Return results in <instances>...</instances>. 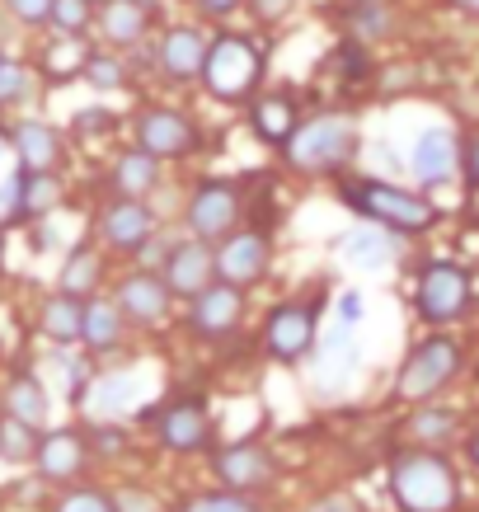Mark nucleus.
<instances>
[{"label": "nucleus", "instance_id": "f257e3e1", "mask_svg": "<svg viewBox=\"0 0 479 512\" xmlns=\"http://www.w3.org/2000/svg\"><path fill=\"white\" fill-rule=\"evenodd\" d=\"M390 494L400 512H451L461 498V484L437 451H404L390 466Z\"/></svg>", "mask_w": 479, "mask_h": 512}, {"label": "nucleus", "instance_id": "f03ea898", "mask_svg": "<svg viewBox=\"0 0 479 512\" xmlns=\"http://www.w3.org/2000/svg\"><path fill=\"white\" fill-rule=\"evenodd\" d=\"M343 198L353 212L371 221V226H386V231H428L437 221V207L428 198H418L409 188H395V184H381V179H362V184H348Z\"/></svg>", "mask_w": 479, "mask_h": 512}, {"label": "nucleus", "instance_id": "7ed1b4c3", "mask_svg": "<svg viewBox=\"0 0 479 512\" xmlns=\"http://www.w3.org/2000/svg\"><path fill=\"white\" fill-rule=\"evenodd\" d=\"M357 146V127L353 118H343V113H320V118H310V123L296 127V137L282 146L287 160H292L296 170L306 174H320V170H339L343 160L353 156Z\"/></svg>", "mask_w": 479, "mask_h": 512}, {"label": "nucleus", "instance_id": "20e7f679", "mask_svg": "<svg viewBox=\"0 0 479 512\" xmlns=\"http://www.w3.org/2000/svg\"><path fill=\"white\" fill-rule=\"evenodd\" d=\"M202 80H207V90L217 94V99H226V104L249 99L254 85L263 80V47L240 38V33H221L217 43L207 47V71H202Z\"/></svg>", "mask_w": 479, "mask_h": 512}, {"label": "nucleus", "instance_id": "39448f33", "mask_svg": "<svg viewBox=\"0 0 479 512\" xmlns=\"http://www.w3.org/2000/svg\"><path fill=\"white\" fill-rule=\"evenodd\" d=\"M461 367V348L451 339H423L414 353L404 357L400 367V395L404 400H428L437 390L447 386L451 376Z\"/></svg>", "mask_w": 479, "mask_h": 512}, {"label": "nucleus", "instance_id": "423d86ee", "mask_svg": "<svg viewBox=\"0 0 479 512\" xmlns=\"http://www.w3.org/2000/svg\"><path fill=\"white\" fill-rule=\"evenodd\" d=\"M414 301H418V315H423V320H433V325L456 320V315H465V306H470V273H465L461 264L437 259V264L423 268Z\"/></svg>", "mask_w": 479, "mask_h": 512}, {"label": "nucleus", "instance_id": "0eeeda50", "mask_svg": "<svg viewBox=\"0 0 479 512\" xmlns=\"http://www.w3.org/2000/svg\"><path fill=\"white\" fill-rule=\"evenodd\" d=\"M235 221H240V193H235V184H226V179H207V184L193 193V202H188V226H193L198 240L231 235Z\"/></svg>", "mask_w": 479, "mask_h": 512}, {"label": "nucleus", "instance_id": "6e6552de", "mask_svg": "<svg viewBox=\"0 0 479 512\" xmlns=\"http://www.w3.org/2000/svg\"><path fill=\"white\" fill-rule=\"evenodd\" d=\"M165 287H170V296H193V301L217 287V254L207 249V240H184L170 249Z\"/></svg>", "mask_w": 479, "mask_h": 512}, {"label": "nucleus", "instance_id": "1a4fd4ad", "mask_svg": "<svg viewBox=\"0 0 479 512\" xmlns=\"http://www.w3.org/2000/svg\"><path fill=\"white\" fill-rule=\"evenodd\" d=\"M137 146L146 156H188L193 146H198V132L188 123L184 113L174 109H146L137 118Z\"/></svg>", "mask_w": 479, "mask_h": 512}, {"label": "nucleus", "instance_id": "9d476101", "mask_svg": "<svg viewBox=\"0 0 479 512\" xmlns=\"http://www.w3.org/2000/svg\"><path fill=\"white\" fill-rule=\"evenodd\" d=\"M263 343L278 362H296L315 348V311L310 306H278L268 315V329H263Z\"/></svg>", "mask_w": 479, "mask_h": 512}, {"label": "nucleus", "instance_id": "9b49d317", "mask_svg": "<svg viewBox=\"0 0 479 512\" xmlns=\"http://www.w3.org/2000/svg\"><path fill=\"white\" fill-rule=\"evenodd\" d=\"M212 470L221 475V484H231V494H249L259 484L273 480V456L259 447V442H235V447H221Z\"/></svg>", "mask_w": 479, "mask_h": 512}, {"label": "nucleus", "instance_id": "f8f14e48", "mask_svg": "<svg viewBox=\"0 0 479 512\" xmlns=\"http://www.w3.org/2000/svg\"><path fill=\"white\" fill-rule=\"evenodd\" d=\"M217 273L221 282H231V287H249V282H259L268 273V240L259 231H240L231 235L217 254Z\"/></svg>", "mask_w": 479, "mask_h": 512}, {"label": "nucleus", "instance_id": "ddd939ff", "mask_svg": "<svg viewBox=\"0 0 479 512\" xmlns=\"http://www.w3.org/2000/svg\"><path fill=\"white\" fill-rule=\"evenodd\" d=\"M409 165H414L418 184H442V179H451L461 170V146H456V137L447 127H428V132H418Z\"/></svg>", "mask_w": 479, "mask_h": 512}, {"label": "nucleus", "instance_id": "4468645a", "mask_svg": "<svg viewBox=\"0 0 479 512\" xmlns=\"http://www.w3.org/2000/svg\"><path fill=\"white\" fill-rule=\"evenodd\" d=\"M160 442L170 451H202L212 442V419L202 400H174L165 414H160Z\"/></svg>", "mask_w": 479, "mask_h": 512}, {"label": "nucleus", "instance_id": "2eb2a0df", "mask_svg": "<svg viewBox=\"0 0 479 512\" xmlns=\"http://www.w3.org/2000/svg\"><path fill=\"white\" fill-rule=\"evenodd\" d=\"M240 320H245V296L231 282H217L212 292H202L193 301V311H188V325L198 334H231Z\"/></svg>", "mask_w": 479, "mask_h": 512}, {"label": "nucleus", "instance_id": "dca6fc26", "mask_svg": "<svg viewBox=\"0 0 479 512\" xmlns=\"http://www.w3.org/2000/svg\"><path fill=\"white\" fill-rule=\"evenodd\" d=\"M38 475L43 480H76L85 461H90V447H85V437L71 433V428H57V433H43L38 442Z\"/></svg>", "mask_w": 479, "mask_h": 512}, {"label": "nucleus", "instance_id": "f3484780", "mask_svg": "<svg viewBox=\"0 0 479 512\" xmlns=\"http://www.w3.org/2000/svg\"><path fill=\"white\" fill-rule=\"evenodd\" d=\"M99 231H104V240H109L113 249H141L146 240H151V231H155V217H151V207H146V202L118 198L109 212H104Z\"/></svg>", "mask_w": 479, "mask_h": 512}, {"label": "nucleus", "instance_id": "a211bd4d", "mask_svg": "<svg viewBox=\"0 0 479 512\" xmlns=\"http://www.w3.org/2000/svg\"><path fill=\"white\" fill-rule=\"evenodd\" d=\"M118 311H123L127 320H141V325L165 320V311H170V287H165V278L132 273V278L118 287Z\"/></svg>", "mask_w": 479, "mask_h": 512}, {"label": "nucleus", "instance_id": "6ab92c4d", "mask_svg": "<svg viewBox=\"0 0 479 512\" xmlns=\"http://www.w3.org/2000/svg\"><path fill=\"white\" fill-rule=\"evenodd\" d=\"M10 141H15L24 174H52L57 156H62V137L47 123H15L10 127Z\"/></svg>", "mask_w": 479, "mask_h": 512}, {"label": "nucleus", "instance_id": "aec40b11", "mask_svg": "<svg viewBox=\"0 0 479 512\" xmlns=\"http://www.w3.org/2000/svg\"><path fill=\"white\" fill-rule=\"evenodd\" d=\"M207 38L198 29H170L165 43H160V66L170 71L174 80H193L207 71Z\"/></svg>", "mask_w": 479, "mask_h": 512}, {"label": "nucleus", "instance_id": "412c9836", "mask_svg": "<svg viewBox=\"0 0 479 512\" xmlns=\"http://www.w3.org/2000/svg\"><path fill=\"white\" fill-rule=\"evenodd\" d=\"M249 127L268 146H287L296 137V99L292 94H263L254 113H249Z\"/></svg>", "mask_w": 479, "mask_h": 512}, {"label": "nucleus", "instance_id": "4be33fe9", "mask_svg": "<svg viewBox=\"0 0 479 512\" xmlns=\"http://www.w3.org/2000/svg\"><path fill=\"white\" fill-rule=\"evenodd\" d=\"M146 24H151V5H141V0H104L99 5V29L118 47L137 43L141 33H146Z\"/></svg>", "mask_w": 479, "mask_h": 512}, {"label": "nucleus", "instance_id": "5701e85b", "mask_svg": "<svg viewBox=\"0 0 479 512\" xmlns=\"http://www.w3.org/2000/svg\"><path fill=\"white\" fill-rule=\"evenodd\" d=\"M5 409H10V419L29 423V428L43 433V423H47V390H43V381L29 376V372L10 376V386H5Z\"/></svg>", "mask_w": 479, "mask_h": 512}, {"label": "nucleus", "instance_id": "b1692460", "mask_svg": "<svg viewBox=\"0 0 479 512\" xmlns=\"http://www.w3.org/2000/svg\"><path fill=\"white\" fill-rule=\"evenodd\" d=\"M343 259L357 268H386L395 259V235H386V226H357L343 235Z\"/></svg>", "mask_w": 479, "mask_h": 512}, {"label": "nucleus", "instance_id": "393cba45", "mask_svg": "<svg viewBox=\"0 0 479 512\" xmlns=\"http://www.w3.org/2000/svg\"><path fill=\"white\" fill-rule=\"evenodd\" d=\"M62 202V184H57V174H19V184H15V212L19 221H29V217H43V212H52Z\"/></svg>", "mask_w": 479, "mask_h": 512}, {"label": "nucleus", "instance_id": "a878e982", "mask_svg": "<svg viewBox=\"0 0 479 512\" xmlns=\"http://www.w3.org/2000/svg\"><path fill=\"white\" fill-rule=\"evenodd\" d=\"M155 179H160V160L146 156V151H127V156H118V165H113V188L123 193V198H146L155 188Z\"/></svg>", "mask_w": 479, "mask_h": 512}, {"label": "nucleus", "instance_id": "bb28decb", "mask_svg": "<svg viewBox=\"0 0 479 512\" xmlns=\"http://www.w3.org/2000/svg\"><path fill=\"white\" fill-rule=\"evenodd\" d=\"M43 329L52 334L57 343H71V339H85V301L76 296L57 292L52 301L43 306Z\"/></svg>", "mask_w": 479, "mask_h": 512}, {"label": "nucleus", "instance_id": "cd10ccee", "mask_svg": "<svg viewBox=\"0 0 479 512\" xmlns=\"http://www.w3.org/2000/svg\"><path fill=\"white\" fill-rule=\"evenodd\" d=\"M123 339V311H118V301H90L85 306V343H90V353H109L118 348Z\"/></svg>", "mask_w": 479, "mask_h": 512}, {"label": "nucleus", "instance_id": "c85d7f7f", "mask_svg": "<svg viewBox=\"0 0 479 512\" xmlns=\"http://www.w3.org/2000/svg\"><path fill=\"white\" fill-rule=\"evenodd\" d=\"M94 287H99V254H94V249H76L62 268V292L80 301V296H90Z\"/></svg>", "mask_w": 479, "mask_h": 512}, {"label": "nucleus", "instance_id": "c756f323", "mask_svg": "<svg viewBox=\"0 0 479 512\" xmlns=\"http://www.w3.org/2000/svg\"><path fill=\"white\" fill-rule=\"evenodd\" d=\"M43 433L19 419H0V461H33L38 456Z\"/></svg>", "mask_w": 479, "mask_h": 512}, {"label": "nucleus", "instance_id": "7c9ffc66", "mask_svg": "<svg viewBox=\"0 0 479 512\" xmlns=\"http://www.w3.org/2000/svg\"><path fill=\"white\" fill-rule=\"evenodd\" d=\"M52 24L66 33V38H80L90 29V0H57L52 5Z\"/></svg>", "mask_w": 479, "mask_h": 512}, {"label": "nucleus", "instance_id": "2f4dec72", "mask_svg": "<svg viewBox=\"0 0 479 512\" xmlns=\"http://www.w3.org/2000/svg\"><path fill=\"white\" fill-rule=\"evenodd\" d=\"M179 512H259V503H249L245 494H198Z\"/></svg>", "mask_w": 479, "mask_h": 512}, {"label": "nucleus", "instance_id": "473e14b6", "mask_svg": "<svg viewBox=\"0 0 479 512\" xmlns=\"http://www.w3.org/2000/svg\"><path fill=\"white\" fill-rule=\"evenodd\" d=\"M52 512H118V498L99 494V489H76V494H66Z\"/></svg>", "mask_w": 479, "mask_h": 512}, {"label": "nucleus", "instance_id": "72a5a7b5", "mask_svg": "<svg viewBox=\"0 0 479 512\" xmlns=\"http://www.w3.org/2000/svg\"><path fill=\"white\" fill-rule=\"evenodd\" d=\"M353 29L362 33V38H381V33L390 29L386 5H381V0H362V5L353 10Z\"/></svg>", "mask_w": 479, "mask_h": 512}, {"label": "nucleus", "instance_id": "f704fd0d", "mask_svg": "<svg viewBox=\"0 0 479 512\" xmlns=\"http://www.w3.org/2000/svg\"><path fill=\"white\" fill-rule=\"evenodd\" d=\"M24 94H29V71L15 62H0V109H5V104H19Z\"/></svg>", "mask_w": 479, "mask_h": 512}, {"label": "nucleus", "instance_id": "c9c22d12", "mask_svg": "<svg viewBox=\"0 0 479 512\" xmlns=\"http://www.w3.org/2000/svg\"><path fill=\"white\" fill-rule=\"evenodd\" d=\"M85 76H90V85H99V90H118V85H123V66L113 62V57H90V62H85Z\"/></svg>", "mask_w": 479, "mask_h": 512}, {"label": "nucleus", "instance_id": "e433bc0d", "mask_svg": "<svg viewBox=\"0 0 479 512\" xmlns=\"http://www.w3.org/2000/svg\"><path fill=\"white\" fill-rule=\"evenodd\" d=\"M451 433V414L447 409H423L414 419V437H428V442H437V437Z\"/></svg>", "mask_w": 479, "mask_h": 512}, {"label": "nucleus", "instance_id": "4c0bfd02", "mask_svg": "<svg viewBox=\"0 0 479 512\" xmlns=\"http://www.w3.org/2000/svg\"><path fill=\"white\" fill-rule=\"evenodd\" d=\"M5 5H10V15H15L19 24H47L57 0H5Z\"/></svg>", "mask_w": 479, "mask_h": 512}, {"label": "nucleus", "instance_id": "58836bf2", "mask_svg": "<svg viewBox=\"0 0 479 512\" xmlns=\"http://www.w3.org/2000/svg\"><path fill=\"white\" fill-rule=\"evenodd\" d=\"M461 170H465V188L479 193V132H470V141L461 146Z\"/></svg>", "mask_w": 479, "mask_h": 512}, {"label": "nucleus", "instance_id": "ea45409f", "mask_svg": "<svg viewBox=\"0 0 479 512\" xmlns=\"http://www.w3.org/2000/svg\"><path fill=\"white\" fill-rule=\"evenodd\" d=\"M292 5H296V0H249V15L259 19V24H278Z\"/></svg>", "mask_w": 479, "mask_h": 512}, {"label": "nucleus", "instance_id": "a19ab883", "mask_svg": "<svg viewBox=\"0 0 479 512\" xmlns=\"http://www.w3.org/2000/svg\"><path fill=\"white\" fill-rule=\"evenodd\" d=\"M339 320L343 325H357V320H362V292H343L339 296Z\"/></svg>", "mask_w": 479, "mask_h": 512}, {"label": "nucleus", "instance_id": "79ce46f5", "mask_svg": "<svg viewBox=\"0 0 479 512\" xmlns=\"http://www.w3.org/2000/svg\"><path fill=\"white\" fill-rule=\"evenodd\" d=\"M310 512H362V508H357V498H348V494H329V498H320Z\"/></svg>", "mask_w": 479, "mask_h": 512}, {"label": "nucleus", "instance_id": "37998d69", "mask_svg": "<svg viewBox=\"0 0 479 512\" xmlns=\"http://www.w3.org/2000/svg\"><path fill=\"white\" fill-rule=\"evenodd\" d=\"M118 512H155L151 494H137V489H127L123 498H118Z\"/></svg>", "mask_w": 479, "mask_h": 512}, {"label": "nucleus", "instance_id": "c03bdc74", "mask_svg": "<svg viewBox=\"0 0 479 512\" xmlns=\"http://www.w3.org/2000/svg\"><path fill=\"white\" fill-rule=\"evenodd\" d=\"M94 447L99 451H123V433H118V428H99V433H94Z\"/></svg>", "mask_w": 479, "mask_h": 512}, {"label": "nucleus", "instance_id": "a18cd8bd", "mask_svg": "<svg viewBox=\"0 0 479 512\" xmlns=\"http://www.w3.org/2000/svg\"><path fill=\"white\" fill-rule=\"evenodd\" d=\"M202 10H207V15H231L235 5H240V0H198Z\"/></svg>", "mask_w": 479, "mask_h": 512}, {"label": "nucleus", "instance_id": "49530a36", "mask_svg": "<svg viewBox=\"0 0 479 512\" xmlns=\"http://www.w3.org/2000/svg\"><path fill=\"white\" fill-rule=\"evenodd\" d=\"M76 123L85 127V132H94V127H104V113H99V109H90V113H80Z\"/></svg>", "mask_w": 479, "mask_h": 512}, {"label": "nucleus", "instance_id": "de8ad7c7", "mask_svg": "<svg viewBox=\"0 0 479 512\" xmlns=\"http://www.w3.org/2000/svg\"><path fill=\"white\" fill-rule=\"evenodd\" d=\"M461 10H470V15H479V0H456Z\"/></svg>", "mask_w": 479, "mask_h": 512}, {"label": "nucleus", "instance_id": "09e8293b", "mask_svg": "<svg viewBox=\"0 0 479 512\" xmlns=\"http://www.w3.org/2000/svg\"><path fill=\"white\" fill-rule=\"evenodd\" d=\"M470 456H475V466H479V433L470 437Z\"/></svg>", "mask_w": 479, "mask_h": 512}, {"label": "nucleus", "instance_id": "8fccbe9b", "mask_svg": "<svg viewBox=\"0 0 479 512\" xmlns=\"http://www.w3.org/2000/svg\"><path fill=\"white\" fill-rule=\"evenodd\" d=\"M141 5H155V0H141Z\"/></svg>", "mask_w": 479, "mask_h": 512}, {"label": "nucleus", "instance_id": "3c124183", "mask_svg": "<svg viewBox=\"0 0 479 512\" xmlns=\"http://www.w3.org/2000/svg\"><path fill=\"white\" fill-rule=\"evenodd\" d=\"M475 376H479V372H475Z\"/></svg>", "mask_w": 479, "mask_h": 512}]
</instances>
